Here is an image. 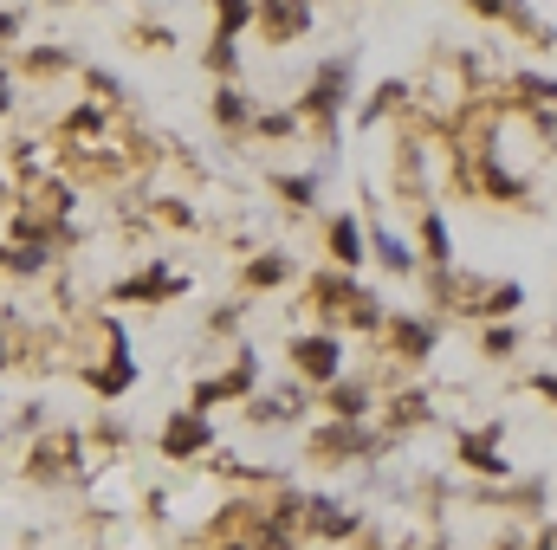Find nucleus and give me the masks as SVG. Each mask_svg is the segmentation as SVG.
Masks as SVG:
<instances>
[{
    "mask_svg": "<svg viewBox=\"0 0 557 550\" xmlns=\"http://www.w3.org/2000/svg\"><path fill=\"white\" fill-rule=\"evenodd\" d=\"M305 369H331V343H305Z\"/></svg>",
    "mask_w": 557,
    "mask_h": 550,
    "instance_id": "obj_2",
    "label": "nucleus"
},
{
    "mask_svg": "<svg viewBox=\"0 0 557 550\" xmlns=\"http://www.w3.org/2000/svg\"><path fill=\"white\" fill-rule=\"evenodd\" d=\"M0 33H13V13H0Z\"/></svg>",
    "mask_w": 557,
    "mask_h": 550,
    "instance_id": "obj_3",
    "label": "nucleus"
},
{
    "mask_svg": "<svg viewBox=\"0 0 557 550\" xmlns=\"http://www.w3.org/2000/svg\"><path fill=\"white\" fill-rule=\"evenodd\" d=\"M182 447H201V428H195V421H175V428H169V453H182Z\"/></svg>",
    "mask_w": 557,
    "mask_h": 550,
    "instance_id": "obj_1",
    "label": "nucleus"
}]
</instances>
